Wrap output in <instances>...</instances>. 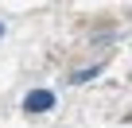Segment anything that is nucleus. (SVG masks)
<instances>
[{
	"mask_svg": "<svg viewBox=\"0 0 132 128\" xmlns=\"http://www.w3.org/2000/svg\"><path fill=\"white\" fill-rule=\"evenodd\" d=\"M23 109H27V113H51V109H54V93H51V89H31V93L23 97Z\"/></svg>",
	"mask_w": 132,
	"mask_h": 128,
	"instance_id": "1",
	"label": "nucleus"
},
{
	"mask_svg": "<svg viewBox=\"0 0 132 128\" xmlns=\"http://www.w3.org/2000/svg\"><path fill=\"white\" fill-rule=\"evenodd\" d=\"M93 74H97V66H89V70H78V74H74V82H89Z\"/></svg>",
	"mask_w": 132,
	"mask_h": 128,
	"instance_id": "2",
	"label": "nucleus"
},
{
	"mask_svg": "<svg viewBox=\"0 0 132 128\" xmlns=\"http://www.w3.org/2000/svg\"><path fill=\"white\" fill-rule=\"evenodd\" d=\"M0 35H4V23H0Z\"/></svg>",
	"mask_w": 132,
	"mask_h": 128,
	"instance_id": "3",
	"label": "nucleus"
}]
</instances>
